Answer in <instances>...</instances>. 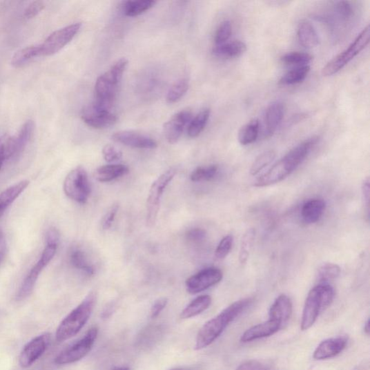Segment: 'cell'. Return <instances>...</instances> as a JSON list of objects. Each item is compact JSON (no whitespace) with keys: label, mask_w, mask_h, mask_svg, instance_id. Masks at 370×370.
<instances>
[{"label":"cell","mask_w":370,"mask_h":370,"mask_svg":"<svg viewBox=\"0 0 370 370\" xmlns=\"http://www.w3.org/2000/svg\"><path fill=\"white\" fill-rule=\"evenodd\" d=\"M318 142V137H313L291 149L286 156L275 164L264 175L254 183L256 188H264L279 183L289 176L309 155Z\"/></svg>","instance_id":"obj_1"},{"label":"cell","mask_w":370,"mask_h":370,"mask_svg":"<svg viewBox=\"0 0 370 370\" xmlns=\"http://www.w3.org/2000/svg\"><path fill=\"white\" fill-rule=\"evenodd\" d=\"M253 300L246 298L237 301L226 308L218 315L208 320L199 331L195 349H205L213 344L229 325L242 314L252 303Z\"/></svg>","instance_id":"obj_2"},{"label":"cell","mask_w":370,"mask_h":370,"mask_svg":"<svg viewBox=\"0 0 370 370\" xmlns=\"http://www.w3.org/2000/svg\"><path fill=\"white\" fill-rule=\"evenodd\" d=\"M128 65V60L121 58L99 77L95 84L94 104L103 110L111 111L116 99L119 85Z\"/></svg>","instance_id":"obj_3"},{"label":"cell","mask_w":370,"mask_h":370,"mask_svg":"<svg viewBox=\"0 0 370 370\" xmlns=\"http://www.w3.org/2000/svg\"><path fill=\"white\" fill-rule=\"evenodd\" d=\"M96 302V293L90 292L84 301L61 322L56 332V340L64 342L79 333L90 317Z\"/></svg>","instance_id":"obj_4"},{"label":"cell","mask_w":370,"mask_h":370,"mask_svg":"<svg viewBox=\"0 0 370 370\" xmlns=\"http://www.w3.org/2000/svg\"><path fill=\"white\" fill-rule=\"evenodd\" d=\"M335 292L328 284L315 286L306 299L301 321V329H310L316 322L319 315L325 311L333 301Z\"/></svg>","instance_id":"obj_5"},{"label":"cell","mask_w":370,"mask_h":370,"mask_svg":"<svg viewBox=\"0 0 370 370\" xmlns=\"http://www.w3.org/2000/svg\"><path fill=\"white\" fill-rule=\"evenodd\" d=\"M176 173L175 168H169L152 184L146 204V225L148 227L152 228L155 226L164 191L168 184L173 181Z\"/></svg>","instance_id":"obj_6"},{"label":"cell","mask_w":370,"mask_h":370,"mask_svg":"<svg viewBox=\"0 0 370 370\" xmlns=\"http://www.w3.org/2000/svg\"><path fill=\"white\" fill-rule=\"evenodd\" d=\"M370 40V28L367 26L348 49L335 57L322 69L324 76H332L342 70L350 61L367 48Z\"/></svg>","instance_id":"obj_7"},{"label":"cell","mask_w":370,"mask_h":370,"mask_svg":"<svg viewBox=\"0 0 370 370\" xmlns=\"http://www.w3.org/2000/svg\"><path fill=\"white\" fill-rule=\"evenodd\" d=\"M64 189L66 195L74 202L85 204L91 193L86 169L82 166L72 169L64 181Z\"/></svg>","instance_id":"obj_8"},{"label":"cell","mask_w":370,"mask_h":370,"mask_svg":"<svg viewBox=\"0 0 370 370\" xmlns=\"http://www.w3.org/2000/svg\"><path fill=\"white\" fill-rule=\"evenodd\" d=\"M57 250V246L46 245L40 259L25 278L15 298L17 301H22L32 294L40 273L52 260Z\"/></svg>","instance_id":"obj_9"},{"label":"cell","mask_w":370,"mask_h":370,"mask_svg":"<svg viewBox=\"0 0 370 370\" xmlns=\"http://www.w3.org/2000/svg\"><path fill=\"white\" fill-rule=\"evenodd\" d=\"M98 335V329H90L79 342L61 351L55 358V363L64 365L78 362L85 358L94 346Z\"/></svg>","instance_id":"obj_10"},{"label":"cell","mask_w":370,"mask_h":370,"mask_svg":"<svg viewBox=\"0 0 370 370\" xmlns=\"http://www.w3.org/2000/svg\"><path fill=\"white\" fill-rule=\"evenodd\" d=\"M81 23H75L60 28L40 44L41 57L54 55L63 50L79 32Z\"/></svg>","instance_id":"obj_11"},{"label":"cell","mask_w":370,"mask_h":370,"mask_svg":"<svg viewBox=\"0 0 370 370\" xmlns=\"http://www.w3.org/2000/svg\"><path fill=\"white\" fill-rule=\"evenodd\" d=\"M222 279V271L217 268L211 267L191 276L185 284L190 294L196 295L219 284Z\"/></svg>","instance_id":"obj_12"},{"label":"cell","mask_w":370,"mask_h":370,"mask_svg":"<svg viewBox=\"0 0 370 370\" xmlns=\"http://www.w3.org/2000/svg\"><path fill=\"white\" fill-rule=\"evenodd\" d=\"M51 342V335L43 333L28 342L23 348L19 358V362L23 368L32 366L48 349Z\"/></svg>","instance_id":"obj_13"},{"label":"cell","mask_w":370,"mask_h":370,"mask_svg":"<svg viewBox=\"0 0 370 370\" xmlns=\"http://www.w3.org/2000/svg\"><path fill=\"white\" fill-rule=\"evenodd\" d=\"M81 118L88 126L95 129L110 128L117 121L116 115L111 111L101 109L94 104L84 108Z\"/></svg>","instance_id":"obj_14"},{"label":"cell","mask_w":370,"mask_h":370,"mask_svg":"<svg viewBox=\"0 0 370 370\" xmlns=\"http://www.w3.org/2000/svg\"><path fill=\"white\" fill-rule=\"evenodd\" d=\"M112 139L116 143L134 148L155 149L158 146L151 137L133 131L115 133Z\"/></svg>","instance_id":"obj_15"},{"label":"cell","mask_w":370,"mask_h":370,"mask_svg":"<svg viewBox=\"0 0 370 370\" xmlns=\"http://www.w3.org/2000/svg\"><path fill=\"white\" fill-rule=\"evenodd\" d=\"M193 114L190 110H182L167 121L164 126V133L167 142L175 144L179 140L185 126L191 120Z\"/></svg>","instance_id":"obj_16"},{"label":"cell","mask_w":370,"mask_h":370,"mask_svg":"<svg viewBox=\"0 0 370 370\" xmlns=\"http://www.w3.org/2000/svg\"><path fill=\"white\" fill-rule=\"evenodd\" d=\"M347 339L338 337L327 339L322 342L313 353L315 360H325L333 358L342 353L347 347Z\"/></svg>","instance_id":"obj_17"},{"label":"cell","mask_w":370,"mask_h":370,"mask_svg":"<svg viewBox=\"0 0 370 370\" xmlns=\"http://www.w3.org/2000/svg\"><path fill=\"white\" fill-rule=\"evenodd\" d=\"M283 327L279 322L269 319L246 330L241 336L240 341L249 343L257 339L269 337L276 333Z\"/></svg>","instance_id":"obj_18"},{"label":"cell","mask_w":370,"mask_h":370,"mask_svg":"<svg viewBox=\"0 0 370 370\" xmlns=\"http://www.w3.org/2000/svg\"><path fill=\"white\" fill-rule=\"evenodd\" d=\"M284 115V105L281 101L272 102L265 115V136L270 137L275 133Z\"/></svg>","instance_id":"obj_19"},{"label":"cell","mask_w":370,"mask_h":370,"mask_svg":"<svg viewBox=\"0 0 370 370\" xmlns=\"http://www.w3.org/2000/svg\"><path fill=\"white\" fill-rule=\"evenodd\" d=\"M292 308L290 298L285 295H282L278 297L271 305L269 319L279 322L284 327L291 316Z\"/></svg>","instance_id":"obj_20"},{"label":"cell","mask_w":370,"mask_h":370,"mask_svg":"<svg viewBox=\"0 0 370 370\" xmlns=\"http://www.w3.org/2000/svg\"><path fill=\"white\" fill-rule=\"evenodd\" d=\"M327 207L326 202L319 198L308 200L302 206L301 215L303 221L308 224L318 222Z\"/></svg>","instance_id":"obj_21"},{"label":"cell","mask_w":370,"mask_h":370,"mask_svg":"<svg viewBox=\"0 0 370 370\" xmlns=\"http://www.w3.org/2000/svg\"><path fill=\"white\" fill-rule=\"evenodd\" d=\"M29 184L28 180H23L0 193V219L3 217L8 207L28 188Z\"/></svg>","instance_id":"obj_22"},{"label":"cell","mask_w":370,"mask_h":370,"mask_svg":"<svg viewBox=\"0 0 370 370\" xmlns=\"http://www.w3.org/2000/svg\"><path fill=\"white\" fill-rule=\"evenodd\" d=\"M129 173L128 166L123 164H109L99 167L95 173L100 182H109Z\"/></svg>","instance_id":"obj_23"},{"label":"cell","mask_w":370,"mask_h":370,"mask_svg":"<svg viewBox=\"0 0 370 370\" xmlns=\"http://www.w3.org/2000/svg\"><path fill=\"white\" fill-rule=\"evenodd\" d=\"M298 40L306 49H313L319 44V37L314 26L306 21H302L298 30Z\"/></svg>","instance_id":"obj_24"},{"label":"cell","mask_w":370,"mask_h":370,"mask_svg":"<svg viewBox=\"0 0 370 370\" xmlns=\"http://www.w3.org/2000/svg\"><path fill=\"white\" fill-rule=\"evenodd\" d=\"M38 57H41L40 44L26 46L15 52L12 57L11 65L15 68H21Z\"/></svg>","instance_id":"obj_25"},{"label":"cell","mask_w":370,"mask_h":370,"mask_svg":"<svg viewBox=\"0 0 370 370\" xmlns=\"http://www.w3.org/2000/svg\"><path fill=\"white\" fill-rule=\"evenodd\" d=\"M246 51V46L244 42L234 41L215 46L213 53L220 57L235 58L243 55Z\"/></svg>","instance_id":"obj_26"},{"label":"cell","mask_w":370,"mask_h":370,"mask_svg":"<svg viewBox=\"0 0 370 370\" xmlns=\"http://www.w3.org/2000/svg\"><path fill=\"white\" fill-rule=\"evenodd\" d=\"M35 130V123L33 120H28L24 123L15 141V157H18L32 140Z\"/></svg>","instance_id":"obj_27"},{"label":"cell","mask_w":370,"mask_h":370,"mask_svg":"<svg viewBox=\"0 0 370 370\" xmlns=\"http://www.w3.org/2000/svg\"><path fill=\"white\" fill-rule=\"evenodd\" d=\"M211 302L212 299L208 295L197 298L184 308L181 313V318L188 319L202 314L208 309Z\"/></svg>","instance_id":"obj_28"},{"label":"cell","mask_w":370,"mask_h":370,"mask_svg":"<svg viewBox=\"0 0 370 370\" xmlns=\"http://www.w3.org/2000/svg\"><path fill=\"white\" fill-rule=\"evenodd\" d=\"M259 131L260 121L258 119H254L246 123L239 131L238 140L240 144L242 146L253 144L257 140Z\"/></svg>","instance_id":"obj_29"},{"label":"cell","mask_w":370,"mask_h":370,"mask_svg":"<svg viewBox=\"0 0 370 370\" xmlns=\"http://www.w3.org/2000/svg\"><path fill=\"white\" fill-rule=\"evenodd\" d=\"M70 263L73 268L80 270L88 275H92L95 273L92 266L88 260L86 253L80 249H73L70 251Z\"/></svg>","instance_id":"obj_30"},{"label":"cell","mask_w":370,"mask_h":370,"mask_svg":"<svg viewBox=\"0 0 370 370\" xmlns=\"http://www.w3.org/2000/svg\"><path fill=\"white\" fill-rule=\"evenodd\" d=\"M156 4L157 2L153 0H135L124 3L123 10L127 17H135L150 10Z\"/></svg>","instance_id":"obj_31"},{"label":"cell","mask_w":370,"mask_h":370,"mask_svg":"<svg viewBox=\"0 0 370 370\" xmlns=\"http://www.w3.org/2000/svg\"><path fill=\"white\" fill-rule=\"evenodd\" d=\"M311 71L308 66H300L286 72L280 81L283 86H291L302 83L306 78Z\"/></svg>","instance_id":"obj_32"},{"label":"cell","mask_w":370,"mask_h":370,"mask_svg":"<svg viewBox=\"0 0 370 370\" xmlns=\"http://www.w3.org/2000/svg\"><path fill=\"white\" fill-rule=\"evenodd\" d=\"M255 230L251 228L246 230L242 237L239 255L240 263L242 265L245 264L249 259L255 240Z\"/></svg>","instance_id":"obj_33"},{"label":"cell","mask_w":370,"mask_h":370,"mask_svg":"<svg viewBox=\"0 0 370 370\" xmlns=\"http://www.w3.org/2000/svg\"><path fill=\"white\" fill-rule=\"evenodd\" d=\"M15 157L14 137L5 135L0 137V171L5 162Z\"/></svg>","instance_id":"obj_34"},{"label":"cell","mask_w":370,"mask_h":370,"mask_svg":"<svg viewBox=\"0 0 370 370\" xmlns=\"http://www.w3.org/2000/svg\"><path fill=\"white\" fill-rule=\"evenodd\" d=\"M210 115V110L206 109L195 117L188 127L189 137L192 138L197 137L204 131L209 120Z\"/></svg>","instance_id":"obj_35"},{"label":"cell","mask_w":370,"mask_h":370,"mask_svg":"<svg viewBox=\"0 0 370 370\" xmlns=\"http://www.w3.org/2000/svg\"><path fill=\"white\" fill-rule=\"evenodd\" d=\"M341 274V269L335 264H326L320 266L318 271V280L321 284H327L338 279Z\"/></svg>","instance_id":"obj_36"},{"label":"cell","mask_w":370,"mask_h":370,"mask_svg":"<svg viewBox=\"0 0 370 370\" xmlns=\"http://www.w3.org/2000/svg\"><path fill=\"white\" fill-rule=\"evenodd\" d=\"M189 89V81L187 79H181L177 81L168 90L166 96V101L168 104H175L178 102L182 98L186 95Z\"/></svg>","instance_id":"obj_37"},{"label":"cell","mask_w":370,"mask_h":370,"mask_svg":"<svg viewBox=\"0 0 370 370\" xmlns=\"http://www.w3.org/2000/svg\"><path fill=\"white\" fill-rule=\"evenodd\" d=\"M282 63L288 66H304L313 60V56L304 52H290L281 58Z\"/></svg>","instance_id":"obj_38"},{"label":"cell","mask_w":370,"mask_h":370,"mask_svg":"<svg viewBox=\"0 0 370 370\" xmlns=\"http://www.w3.org/2000/svg\"><path fill=\"white\" fill-rule=\"evenodd\" d=\"M219 167L217 165H211L206 167H197L191 175L193 182L210 181L217 175Z\"/></svg>","instance_id":"obj_39"},{"label":"cell","mask_w":370,"mask_h":370,"mask_svg":"<svg viewBox=\"0 0 370 370\" xmlns=\"http://www.w3.org/2000/svg\"><path fill=\"white\" fill-rule=\"evenodd\" d=\"M275 152L273 150H267L261 153L253 162L251 168V174L253 176L257 175L275 159Z\"/></svg>","instance_id":"obj_40"},{"label":"cell","mask_w":370,"mask_h":370,"mask_svg":"<svg viewBox=\"0 0 370 370\" xmlns=\"http://www.w3.org/2000/svg\"><path fill=\"white\" fill-rule=\"evenodd\" d=\"M233 34V26L228 21L222 22L215 34L214 41L215 46L226 43Z\"/></svg>","instance_id":"obj_41"},{"label":"cell","mask_w":370,"mask_h":370,"mask_svg":"<svg viewBox=\"0 0 370 370\" xmlns=\"http://www.w3.org/2000/svg\"><path fill=\"white\" fill-rule=\"evenodd\" d=\"M233 237L231 235L224 237L215 251V258L218 260L224 259L230 253L231 248H233Z\"/></svg>","instance_id":"obj_42"},{"label":"cell","mask_w":370,"mask_h":370,"mask_svg":"<svg viewBox=\"0 0 370 370\" xmlns=\"http://www.w3.org/2000/svg\"><path fill=\"white\" fill-rule=\"evenodd\" d=\"M161 331L159 328L153 327L146 330L140 339V344L146 347L153 344L157 341V337L160 336Z\"/></svg>","instance_id":"obj_43"},{"label":"cell","mask_w":370,"mask_h":370,"mask_svg":"<svg viewBox=\"0 0 370 370\" xmlns=\"http://www.w3.org/2000/svg\"><path fill=\"white\" fill-rule=\"evenodd\" d=\"M103 157L106 162L112 163L122 158V153L111 145H106L102 150Z\"/></svg>","instance_id":"obj_44"},{"label":"cell","mask_w":370,"mask_h":370,"mask_svg":"<svg viewBox=\"0 0 370 370\" xmlns=\"http://www.w3.org/2000/svg\"><path fill=\"white\" fill-rule=\"evenodd\" d=\"M206 231L203 228H195L187 231L186 239L192 243L199 244L206 238Z\"/></svg>","instance_id":"obj_45"},{"label":"cell","mask_w":370,"mask_h":370,"mask_svg":"<svg viewBox=\"0 0 370 370\" xmlns=\"http://www.w3.org/2000/svg\"><path fill=\"white\" fill-rule=\"evenodd\" d=\"M118 209V204H114L107 211L101 222V227L104 230H107L111 228L115 222Z\"/></svg>","instance_id":"obj_46"},{"label":"cell","mask_w":370,"mask_h":370,"mask_svg":"<svg viewBox=\"0 0 370 370\" xmlns=\"http://www.w3.org/2000/svg\"><path fill=\"white\" fill-rule=\"evenodd\" d=\"M45 8L42 1H35L30 3L26 9L24 17L26 19H32L37 17Z\"/></svg>","instance_id":"obj_47"},{"label":"cell","mask_w":370,"mask_h":370,"mask_svg":"<svg viewBox=\"0 0 370 370\" xmlns=\"http://www.w3.org/2000/svg\"><path fill=\"white\" fill-rule=\"evenodd\" d=\"M335 10L342 19L349 20L352 17L353 10L349 2H338L335 6Z\"/></svg>","instance_id":"obj_48"},{"label":"cell","mask_w":370,"mask_h":370,"mask_svg":"<svg viewBox=\"0 0 370 370\" xmlns=\"http://www.w3.org/2000/svg\"><path fill=\"white\" fill-rule=\"evenodd\" d=\"M168 300L161 298L157 300L151 306L150 316L152 318H157L167 305Z\"/></svg>","instance_id":"obj_49"},{"label":"cell","mask_w":370,"mask_h":370,"mask_svg":"<svg viewBox=\"0 0 370 370\" xmlns=\"http://www.w3.org/2000/svg\"><path fill=\"white\" fill-rule=\"evenodd\" d=\"M236 370H266V367L259 361L250 360L241 364Z\"/></svg>","instance_id":"obj_50"},{"label":"cell","mask_w":370,"mask_h":370,"mask_svg":"<svg viewBox=\"0 0 370 370\" xmlns=\"http://www.w3.org/2000/svg\"><path fill=\"white\" fill-rule=\"evenodd\" d=\"M60 235L59 231L55 228H51L48 230L46 237V245L58 246Z\"/></svg>","instance_id":"obj_51"},{"label":"cell","mask_w":370,"mask_h":370,"mask_svg":"<svg viewBox=\"0 0 370 370\" xmlns=\"http://www.w3.org/2000/svg\"><path fill=\"white\" fill-rule=\"evenodd\" d=\"M369 177H367L365 179H364L362 184V193L364 204L367 206V208H369Z\"/></svg>","instance_id":"obj_52"},{"label":"cell","mask_w":370,"mask_h":370,"mask_svg":"<svg viewBox=\"0 0 370 370\" xmlns=\"http://www.w3.org/2000/svg\"><path fill=\"white\" fill-rule=\"evenodd\" d=\"M7 249V242L5 234L2 229H0V264L3 261Z\"/></svg>","instance_id":"obj_53"},{"label":"cell","mask_w":370,"mask_h":370,"mask_svg":"<svg viewBox=\"0 0 370 370\" xmlns=\"http://www.w3.org/2000/svg\"><path fill=\"white\" fill-rule=\"evenodd\" d=\"M364 331L367 335L369 334V320H368L365 324Z\"/></svg>","instance_id":"obj_54"},{"label":"cell","mask_w":370,"mask_h":370,"mask_svg":"<svg viewBox=\"0 0 370 370\" xmlns=\"http://www.w3.org/2000/svg\"><path fill=\"white\" fill-rule=\"evenodd\" d=\"M113 370H130V369L127 367H119V368L115 369Z\"/></svg>","instance_id":"obj_55"},{"label":"cell","mask_w":370,"mask_h":370,"mask_svg":"<svg viewBox=\"0 0 370 370\" xmlns=\"http://www.w3.org/2000/svg\"><path fill=\"white\" fill-rule=\"evenodd\" d=\"M172 370H188V369H184L177 368V369H172Z\"/></svg>","instance_id":"obj_56"}]
</instances>
